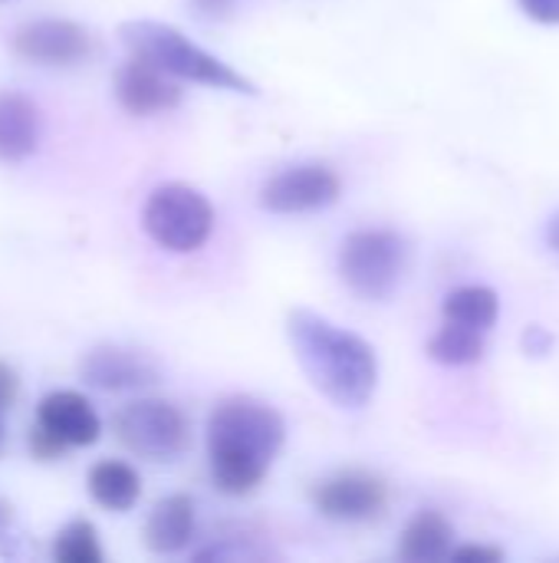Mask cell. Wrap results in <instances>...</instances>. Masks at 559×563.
<instances>
[{
	"instance_id": "6da1fadb",
	"label": "cell",
	"mask_w": 559,
	"mask_h": 563,
	"mask_svg": "<svg viewBox=\"0 0 559 563\" xmlns=\"http://www.w3.org/2000/svg\"><path fill=\"white\" fill-rule=\"evenodd\" d=\"M283 439L287 426L273 406L250 396L224 399L208 419V459L217 492L231 498L257 492Z\"/></svg>"
},
{
	"instance_id": "7a4b0ae2",
	"label": "cell",
	"mask_w": 559,
	"mask_h": 563,
	"mask_svg": "<svg viewBox=\"0 0 559 563\" xmlns=\"http://www.w3.org/2000/svg\"><path fill=\"white\" fill-rule=\"evenodd\" d=\"M287 336L310 383L339 409H362L379 386L376 350L313 310H290Z\"/></svg>"
},
{
	"instance_id": "3957f363",
	"label": "cell",
	"mask_w": 559,
	"mask_h": 563,
	"mask_svg": "<svg viewBox=\"0 0 559 563\" xmlns=\"http://www.w3.org/2000/svg\"><path fill=\"white\" fill-rule=\"evenodd\" d=\"M119 36L132 56H142V59L161 66L175 79L201 82V86H214V89H227V92H244V96L257 92L254 79H247L244 73H237L234 66L217 59L214 53L201 49L198 43H191L181 30H175L168 23L128 20L119 26Z\"/></svg>"
},
{
	"instance_id": "277c9868",
	"label": "cell",
	"mask_w": 559,
	"mask_h": 563,
	"mask_svg": "<svg viewBox=\"0 0 559 563\" xmlns=\"http://www.w3.org/2000/svg\"><path fill=\"white\" fill-rule=\"evenodd\" d=\"M409 267V244L389 228L353 231L339 247V277L359 300H389Z\"/></svg>"
},
{
	"instance_id": "5b68a950",
	"label": "cell",
	"mask_w": 559,
	"mask_h": 563,
	"mask_svg": "<svg viewBox=\"0 0 559 563\" xmlns=\"http://www.w3.org/2000/svg\"><path fill=\"white\" fill-rule=\"evenodd\" d=\"M142 228L158 247H165L171 254H191L211 238L214 208L198 188L168 181V185H158L145 198Z\"/></svg>"
},
{
	"instance_id": "8992f818",
	"label": "cell",
	"mask_w": 559,
	"mask_h": 563,
	"mask_svg": "<svg viewBox=\"0 0 559 563\" xmlns=\"http://www.w3.org/2000/svg\"><path fill=\"white\" fill-rule=\"evenodd\" d=\"M112 432L145 462H175L191 445V426L175 402L135 399L112 416Z\"/></svg>"
},
{
	"instance_id": "52a82bcc",
	"label": "cell",
	"mask_w": 559,
	"mask_h": 563,
	"mask_svg": "<svg viewBox=\"0 0 559 563\" xmlns=\"http://www.w3.org/2000/svg\"><path fill=\"white\" fill-rule=\"evenodd\" d=\"M10 49L33 66H79L92 56V33L63 16H43L16 26L10 33Z\"/></svg>"
},
{
	"instance_id": "ba28073f",
	"label": "cell",
	"mask_w": 559,
	"mask_h": 563,
	"mask_svg": "<svg viewBox=\"0 0 559 563\" xmlns=\"http://www.w3.org/2000/svg\"><path fill=\"white\" fill-rule=\"evenodd\" d=\"M313 508L343 525H366L385 515L389 508V485L369 472H339L313 485L310 492Z\"/></svg>"
},
{
	"instance_id": "9c48e42d",
	"label": "cell",
	"mask_w": 559,
	"mask_h": 563,
	"mask_svg": "<svg viewBox=\"0 0 559 563\" xmlns=\"http://www.w3.org/2000/svg\"><path fill=\"white\" fill-rule=\"evenodd\" d=\"M343 195V181L329 165H293L277 172L260 188V208L270 214H310L336 205Z\"/></svg>"
},
{
	"instance_id": "30bf717a",
	"label": "cell",
	"mask_w": 559,
	"mask_h": 563,
	"mask_svg": "<svg viewBox=\"0 0 559 563\" xmlns=\"http://www.w3.org/2000/svg\"><path fill=\"white\" fill-rule=\"evenodd\" d=\"M79 376L86 386L102 389V393H135V389H148L161 379V369L155 360H148L138 350H125V346H92L82 360H79Z\"/></svg>"
},
{
	"instance_id": "8fae6325",
	"label": "cell",
	"mask_w": 559,
	"mask_h": 563,
	"mask_svg": "<svg viewBox=\"0 0 559 563\" xmlns=\"http://www.w3.org/2000/svg\"><path fill=\"white\" fill-rule=\"evenodd\" d=\"M115 99L128 115H158L181 102V86L161 66L132 56L115 73Z\"/></svg>"
},
{
	"instance_id": "7c38bea8",
	"label": "cell",
	"mask_w": 559,
	"mask_h": 563,
	"mask_svg": "<svg viewBox=\"0 0 559 563\" xmlns=\"http://www.w3.org/2000/svg\"><path fill=\"white\" fill-rule=\"evenodd\" d=\"M43 432H49L56 442H63L66 449H86L96 445L102 435V422L92 409V402L72 389H56L49 396L40 399L36 406V422Z\"/></svg>"
},
{
	"instance_id": "4fadbf2b",
	"label": "cell",
	"mask_w": 559,
	"mask_h": 563,
	"mask_svg": "<svg viewBox=\"0 0 559 563\" xmlns=\"http://www.w3.org/2000/svg\"><path fill=\"white\" fill-rule=\"evenodd\" d=\"M40 106L13 89H0V162L20 165L40 148Z\"/></svg>"
},
{
	"instance_id": "5bb4252c",
	"label": "cell",
	"mask_w": 559,
	"mask_h": 563,
	"mask_svg": "<svg viewBox=\"0 0 559 563\" xmlns=\"http://www.w3.org/2000/svg\"><path fill=\"white\" fill-rule=\"evenodd\" d=\"M194 538V501L188 495L161 498L145 521V548L152 554H178Z\"/></svg>"
},
{
	"instance_id": "9a60e30c",
	"label": "cell",
	"mask_w": 559,
	"mask_h": 563,
	"mask_svg": "<svg viewBox=\"0 0 559 563\" xmlns=\"http://www.w3.org/2000/svg\"><path fill=\"white\" fill-rule=\"evenodd\" d=\"M86 488H89V498L105 508V511H132L142 498V478L138 472L128 465V462H115V459H105L99 465L89 468L86 475Z\"/></svg>"
},
{
	"instance_id": "2e32d148",
	"label": "cell",
	"mask_w": 559,
	"mask_h": 563,
	"mask_svg": "<svg viewBox=\"0 0 559 563\" xmlns=\"http://www.w3.org/2000/svg\"><path fill=\"white\" fill-rule=\"evenodd\" d=\"M451 544H455V528L448 525V518L438 511H422L409 521L399 544V558L409 563L445 561L455 551Z\"/></svg>"
},
{
	"instance_id": "e0dca14e",
	"label": "cell",
	"mask_w": 559,
	"mask_h": 563,
	"mask_svg": "<svg viewBox=\"0 0 559 563\" xmlns=\"http://www.w3.org/2000/svg\"><path fill=\"white\" fill-rule=\"evenodd\" d=\"M441 313L445 320L451 323H465V327H474V330H491L497 323V313H501V300L491 287H481V284H471V287H458L445 297L441 303Z\"/></svg>"
},
{
	"instance_id": "ac0fdd59",
	"label": "cell",
	"mask_w": 559,
	"mask_h": 563,
	"mask_svg": "<svg viewBox=\"0 0 559 563\" xmlns=\"http://www.w3.org/2000/svg\"><path fill=\"white\" fill-rule=\"evenodd\" d=\"M428 356L441 366H474L484 360V330L445 320V327L428 340Z\"/></svg>"
},
{
	"instance_id": "d6986e66",
	"label": "cell",
	"mask_w": 559,
	"mask_h": 563,
	"mask_svg": "<svg viewBox=\"0 0 559 563\" xmlns=\"http://www.w3.org/2000/svg\"><path fill=\"white\" fill-rule=\"evenodd\" d=\"M53 561L56 563H102V544H99V531L76 518L66 528H59L56 541H53Z\"/></svg>"
},
{
	"instance_id": "ffe728a7",
	"label": "cell",
	"mask_w": 559,
	"mask_h": 563,
	"mask_svg": "<svg viewBox=\"0 0 559 563\" xmlns=\"http://www.w3.org/2000/svg\"><path fill=\"white\" fill-rule=\"evenodd\" d=\"M517 3H521V10H524L530 20H537V23H544V26L559 23V0H517Z\"/></svg>"
},
{
	"instance_id": "44dd1931",
	"label": "cell",
	"mask_w": 559,
	"mask_h": 563,
	"mask_svg": "<svg viewBox=\"0 0 559 563\" xmlns=\"http://www.w3.org/2000/svg\"><path fill=\"white\" fill-rule=\"evenodd\" d=\"M16 393H20V379H16V373L0 360V416H7V409L13 406Z\"/></svg>"
},
{
	"instance_id": "7402d4cb",
	"label": "cell",
	"mask_w": 559,
	"mask_h": 563,
	"mask_svg": "<svg viewBox=\"0 0 559 563\" xmlns=\"http://www.w3.org/2000/svg\"><path fill=\"white\" fill-rule=\"evenodd\" d=\"M451 561L497 563V561H504V551H497V548H481V544H471V548H458V551H451Z\"/></svg>"
},
{
	"instance_id": "603a6c76",
	"label": "cell",
	"mask_w": 559,
	"mask_h": 563,
	"mask_svg": "<svg viewBox=\"0 0 559 563\" xmlns=\"http://www.w3.org/2000/svg\"><path fill=\"white\" fill-rule=\"evenodd\" d=\"M524 350H527V356H547V353L554 350V336H550V330H544V327H530V330L524 333Z\"/></svg>"
},
{
	"instance_id": "cb8c5ba5",
	"label": "cell",
	"mask_w": 559,
	"mask_h": 563,
	"mask_svg": "<svg viewBox=\"0 0 559 563\" xmlns=\"http://www.w3.org/2000/svg\"><path fill=\"white\" fill-rule=\"evenodd\" d=\"M237 0H191L194 13L198 16H208V20H217V16H227L234 10Z\"/></svg>"
},
{
	"instance_id": "d4e9b609",
	"label": "cell",
	"mask_w": 559,
	"mask_h": 563,
	"mask_svg": "<svg viewBox=\"0 0 559 563\" xmlns=\"http://www.w3.org/2000/svg\"><path fill=\"white\" fill-rule=\"evenodd\" d=\"M547 241H550V247L559 254V214L547 224Z\"/></svg>"
},
{
	"instance_id": "484cf974",
	"label": "cell",
	"mask_w": 559,
	"mask_h": 563,
	"mask_svg": "<svg viewBox=\"0 0 559 563\" xmlns=\"http://www.w3.org/2000/svg\"><path fill=\"white\" fill-rule=\"evenodd\" d=\"M7 521H10V508H7V505L0 501V528H3Z\"/></svg>"
},
{
	"instance_id": "4316f807",
	"label": "cell",
	"mask_w": 559,
	"mask_h": 563,
	"mask_svg": "<svg viewBox=\"0 0 559 563\" xmlns=\"http://www.w3.org/2000/svg\"><path fill=\"white\" fill-rule=\"evenodd\" d=\"M0 452H3V416H0Z\"/></svg>"
}]
</instances>
